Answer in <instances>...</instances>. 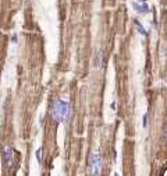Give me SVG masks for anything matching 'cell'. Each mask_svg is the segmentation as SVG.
Returning a JSON list of instances; mask_svg holds the SVG:
<instances>
[{"label": "cell", "instance_id": "cell-1", "mask_svg": "<svg viewBox=\"0 0 167 176\" xmlns=\"http://www.w3.org/2000/svg\"><path fill=\"white\" fill-rule=\"evenodd\" d=\"M50 116L53 122H68L71 117V106L63 99H56L50 108Z\"/></svg>", "mask_w": 167, "mask_h": 176}, {"label": "cell", "instance_id": "cell-2", "mask_svg": "<svg viewBox=\"0 0 167 176\" xmlns=\"http://www.w3.org/2000/svg\"><path fill=\"white\" fill-rule=\"evenodd\" d=\"M88 170L92 176H97L102 170V157L97 152H92L89 157V166Z\"/></svg>", "mask_w": 167, "mask_h": 176}, {"label": "cell", "instance_id": "cell-3", "mask_svg": "<svg viewBox=\"0 0 167 176\" xmlns=\"http://www.w3.org/2000/svg\"><path fill=\"white\" fill-rule=\"evenodd\" d=\"M3 164L4 166H11L13 164V150L10 147H4V152H3Z\"/></svg>", "mask_w": 167, "mask_h": 176}, {"label": "cell", "instance_id": "cell-4", "mask_svg": "<svg viewBox=\"0 0 167 176\" xmlns=\"http://www.w3.org/2000/svg\"><path fill=\"white\" fill-rule=\"evenodd\" d=\"M132 7L135 8L138 13H142V14H148V13L151 11V10H149V6H148L146 3H143V4H141V6H139L138 3H132Z\"/></svg>", "mask_w": 167, "mask_h": 176}, {"label": "cell", "instance_id": "cell-5", "mask_svg": "<svg viewBox=\"0 0 167 176\" xmlns=\"http://www.w3.org/2000/svg\"><path fill=\"white\" fill-rule=\"evenodd\" d=\"M103 63V53H102V50H97L95 55V60H93V64H95V67H100Z\"/></svg>", "mask_w": 167, "mask_h": 176}, {"label": "cell", "instance_id": "cell-6", "mask_svg": "<svg viewBox=\"0 0 167 176\" xmlns=\"http://www.w3.org/2000/svg\"><path fill=\"white\" fill-rule=\"evenodd\" d=\"M134 24H135V27H136V29H138V32L141 34V35H145L146 36V31H145V28L142 27V24L138 21V20H134Z\"/></svg>", "mask_w": 167, "mask_h": 176}, {"label": "cell", "instance_id": "cell-7", "mask_svg": "<svg viewBox=\"0 0 167 176\" xmlns=\"http://www.w3.org/2000/svg\"><path fill=\"white\" fill-rule=\"evenodd\" d=\"M142 126H143V129L148 127V113H145V115H143V117H142Z\"/></svg>", "mask_w": 167, "mask_h": 176}, {"label": "cell", "instance_id": "cell-8", "mask_svg": "<svg viewBox=\"0 0 167 176\" xmlns=\"http://www.w3.org/2000/svg\"><path fill=\"white\" fill-rule=\"evenodd\" d=\"M36 159H38V162H40L42 161V150H36Z\"/></svg>", "mask_w": 167, "mask_h": 176}, {"label": "cell", "instance_id": "cell-9", "mask_svg": "<svg viewBox=\"0 0 167 176\" xmlns=\"http://www.w3.org/2000/svg\"><path fill=\"white\" fill-rule=\"evenodd\" d=\"M11 41H13V43H17V35H16V34L11 36Z\"/></svg>", "mask_w": 167, "mask_h": 176}, {"label": "cell", "instance_id": "cell-10", "mask_svg": "<svg viewBox=\"0 0 167 176\" xmlns=\"http://www.w3.org/2000/svg\"><path fill=\"white\" fill-rule=\"evenodd\" d=\"M110 108H111V109H114V108H116V102H111V105H110Z\"/></svg>", "mask_w": 167, "mask_h": 176}, {"label": "cell", "instance_id": "cell-11", "mask_svg": "<svg viewBox=\"0 0 167 176\" xmlns=\"http://www.w3.org/2000/svg\"><path fill=\"white\" fill-rule=\"evenodd\" d=\"M114 176H119V173H114Z\"/></svg>", "mask_w": 167, "mask_h": 176}, {"label": "cell", "instance_id": "cell-12", "mask_svg": "<svg viewBox=\"0 0 167 176\" xmlns=\"http://www.w3.org/2000/svg\"><path fill=\"white\" fill-rule=\"evenodd\" d=\"M141 1H145V0H141Z\"/></svg>", "mask_w": 167, "mask_h": 176}]
</instances>
